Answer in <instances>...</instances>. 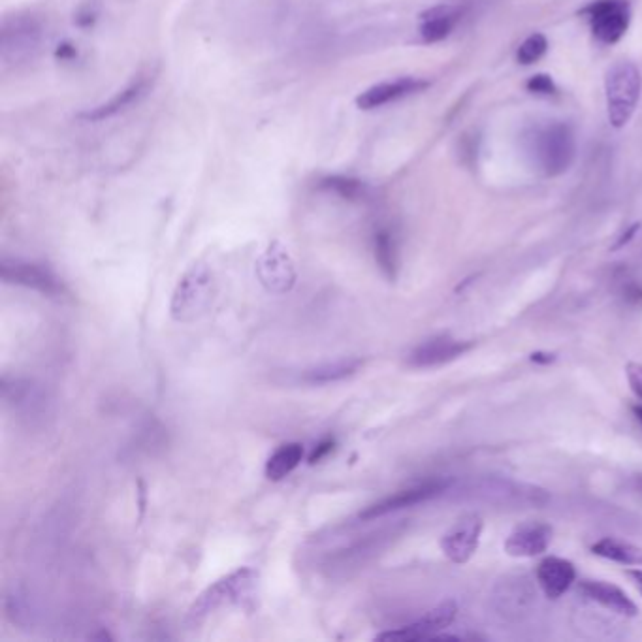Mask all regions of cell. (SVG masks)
<instances>
[{
    "label": "cell",
    "instance_id": "9a60e30c",
    "mask_svg": "<svg viewBox=\"0 0 642 642\" xmlns=\"http://www.w3.org/2000/svg\"><path fill=\"white\" fill-rule=\"evenodd\" d=\"M392 537L390 533H371L366 537H360L358 541H353L347 546H341L336 552H332L330 556H326L324 560V567L330 571V575H338V573H347L354 567H360L370 560L371 556H375L386 541Z\"/></svg>",
    "mask_w": 642,
    "mask_h": 642
},
{
    "label": "cell",
    "instance_id": "277c9868",
    "mask_svg": "<svg viewBox=\"0 0 642 642\" xmlns=\"http://www.w3.org/2000/svg\"><path fill=\"white\" fill-rule=\"evenodd\" d=\"M641 89V72L633 63H618L610 68L605 80V93L609 121L614 129H624L629 123L639 104Z\"/></svg>",
    "mask_w": 642,
    "mask_h": 642
},
{
    "label": "cell",
    "instance_id": "ac0fdd59",
    "mask_svg": "<svg viewBox=\"0 0 642 642\" xmlns=\"http://www.w3.org/2000/svg\"><path fill=\"white\" fill-rule=\"evenodd\" d=\"M578 594L586 601H592L595 605L624 618H635L639 614L637 605L629 599V595L622 588L605 580H580Z\"/></svg>",
    "mask_w": 642,
    "mask_h": 642
},
{
    "label": "cell",
    "instance_id": "5b68a950",
    "mask_svg": "<svg viewBox=\"0 0 642 642\" xmlns=\"http://www.w3.org/2000/svg\"><path fill=\"white\" fill-rule=\"evenodd\" d=\"M575 134L567 123L552 121L533 136L535 162L546 176H560L575 159Z\"/></svg>",
    "mask_w": 642,
    "mask_h": 642
},
{
    "label": "cell",
    "instance_id": "836d02e7",
    "mask_svg": "<svg viewBox=\"0 0 642 642\" xmlns=\"http://www.w3.org/2000/svg\"><path fill=\"white\" fill-rule=\"evenodd\" d=\"M637 228H639V225H633L629 230H627L626 234L620 238V241L614 245V249H620V247H624L626 245L627 241L631 240L633 238V234L637 232Z\"/></svg>",
    "mask_w": 642,
    "mask_h": 642
},
{
    "label": "cell",
    "instance_id": "7402d4cb",
    "mask_svg": "<svg viewBox=\"0 0 642 642\" xmlns=\"http://www.w3.org/2000/svg\"><path fill=\"white\" fill-rule=\"evenodd\" d=\"M149 85V80L140 76L136 80L129 83L125 89H121L119 93H115L108 102L100 104L97 108L89 110V112L81 113L80 119L83 121H89V123H100V121H106L110 119L113 115L127 110L129 106H132L136 100L140 97H144L145 89Z\"/></svg>",
    "mask_w": 642,
    "mask_h": 642
},
{
    "label": "cell",
    "instance_id": "52a82bcc",
    "mask_svg": "<svg viewBox=\"0 0 642 642\" xmlns=\"http://www.w3.org/2000/svg\"><path fill=\"white\" fill-rule=\"evenodd\" d=\"M452 488V481L449 479H430V481L418 482L415 486L403 488L400 492L383 498L370 507H366L362 513L358 514L360 522H371L377 518H383L386 514L398 513L403 509H411L422 505L426 501L445 496Z\"/></svg>",
    "mask_w": 642,
    "mask_h": 642
},
{
    "label": "cell",
    "instance_id": "9c48e42d",
    "mask_svg": "<svg viewBox=\"0 0 642 642\" xmlns=\"http://www.w3.org/2000/svg\"><path fill=\"white\" fill-rule=\"evenodd\" d=\"M258 281L272 294H287L296 285V266L287 247L279 241H272L266 251L258 257L255 266Z\"/></svg>",
    "mask_w": 642,
    "mask_h": 642
},
{
    "label": "cell",
    "instance_id": "484cf974",
    "mask_svg": "<svg viewBox=\"0 0 642 642\" xmlns=\"http://www.w3.org/2000/svg\"><path fill=\"white\" fill-rule=\"evenodd\" d=\"M321 189L322 191L336 194L343 200H349V202L362 200L366 196V185L362 181H358V179H353V177H324L321 181Z\"/></svg>",
    "mask_w": 642,
    "mask_h": 642
},
{
    "label": "cell",
    "instance_id": "7a4b0ae2",
    "mask_svg": "<svg viewBox=\"0 0 642 642\" xmlns=\"http://www.w3.org/2000/svg\"><path fill=\"white\" fill-rule=\"evenodd\" d=\"M217 294L215 273L206 264H194L177 281L170 302V315L177 322H194L204 317Z\"/></svg>",
    "mask_w": 642,
    "mask_h": 642
},
{
    "label": "cell",
    "instance_id": "ba28073f",
    "mask_svg": "<svg viewBox=\"0 0 642 642\" xmlns=\"http://www.w3.org/2000/svg\"><path fill=\"white\" fill-rule=\"evenodd\" d=\"M580 16L590 21L592 33L601 44L612 46L626 34L631 10L627 0H597L582 8Z\"/></svg>",
    "mask_w": 642,
    "mask_h": 642
},
{
    "label": "cell",
    "instance_id": "e575fe53",
    "mask_svg": "<svg viewBox=\"0 0 642 642\" xmlns=\"http://www.w3.org/2000/svg\"><path fill=\"white\" fill-rule=\"evenodd\" d=\"M633 415H635L637 420L642 424V405H633Z\"/></svg>",
    "mask_w": 642,
    "mask_h": 642
},
{
    "label": "cell",
    "instance_id": "83f0119b",
    "mask_svg": "<svg viewBox=\"0 0 642 642\" xmlns=\"http://www.w3.org/2000/svg\"><path fill=\"white\" fill-rule=\"evenodd\" d=\"M526 89L535 95H556L558 93L556 83L546 74H537V76L530 78L526 83Z\"/></svg>",
    "mask_w": 642,
    "mask_h": 642
},
{
    "label": "cell",
    "instance_id": "e0dca14e",
    "mask_svg": "<svg viewBox=\"0 0 642 642\" xmlns=\"http://www.w3.org/2000/svg\"><path fill=\"white\" fill-rule=\"evenodd\" d=\"M430 87V81L420 80V78H398L394 81H383L377 83L370 89H366L360 97L356 98V106L360 110H377L383 108L386 104H392L400 98L409 97L420 93Z\"/></svg>",
    "mask_w": 642,
    "mask_h": 642
},
{
    "label": "cell",
    "instance_id": "4fadbf2b",
    "mask_svg": "<svg viewBox=\"0 0 642 642\" xmlns=\"http://www.w3.org/2000/svg\"><path fill=\"white\" fill-rule=\"evenodd\" d=\"M484 522L475 513L462 516L443 537L441 550L452 563H467L479 550Z\"/></svg>",
    "mask_w": 642,
    "mask_h": 642
},
{
    "label": "cell",
    "instance_id": "7c38bea8",
    "mask_svg": "<svg viewBox=\"0 0 642 642\" xmlns=\"http://www.w3.org/2000/svg\"><path fill=\"white\" fill-rule=\"evenodd\" d=\"M42 38V27L34 17L8 19L2 29V59L6 65L33 55Z\"/></svg>",
    "mask_w": 642,
    "mask_h": 642
},
{
    "label": "cell",
    "instance_id": "f1b7e54d",
    "mask_svg": "<svg viewBox=\"0 0 642 642\" xmlns=\"http://www.w3.org/2000/svg\"><path fill=\"white\" fill-rule=\"evenodd\" d=\"M627 381L635 396L642 400V364L639 362H629L626 366Z\"/></svg>",
    "mask_w": 642,
    "mask_h": 642
},
{
    "label": "cell",
    "instance_id": "d6986e66",
    "mask_svg": "<svg viewBox=\"0 0 642 642\" xmlns=\"http://www.w3.org/2000/svg\"><path fill=\"white\" fill-rule=\"evenodd\" d=\"M537 584L548 599H560L577 580V569L569 560L548 556L537 565Z\"/></svg>",
    "mask_w": 642,
    "mask_h": 642
},
{
    "label": "cell",
    "instance_id": "d4e9b609",
    "mask_svg": "<svg viewBox=\"0 0 642 642\" xmlns=\"http://www.w3.org/2000/svg\"><path fill=\"white\" fill-rule=\"evenodd\" d=\"M592 552L599 558L620 565H642V546L627 543L616 537H603L592 545Z\"/></svg>",
    "mask_w": 642,
    "mask_h": 642
},
{
    "label": "cell",
    "instance_id": "1f68e13d",
    "mask_svg": "<svg viewBox=\"0 0 642 642\" xmlns=\"http://www.w3.org/2000/svg\"><path fill=\"white\" fill-rule=\"evenodd\" d=\"M626 490L633 496V498L639 499L642 501V471L639 473H633L629 475L626 479Z\"/></svg>",
    "mask_w": 642,
    "mask_h": 642
},
{
    "label": "cell",
    "instance_id": "44dd1931",
    "mask_svg": "<svg viewBox=\"0 0 642 642\" xmlns=\"http://www.w3.org/2000/svg\"><path fill=\"white\" fill-rule=\"evenodd\" d=\"M462 17V8L441 4L420 16V38L426 44L445 40Z\"/></svg>",
    "mask_w": 642,
    "mask_h": 642
},
{
    "label": "cell",
    "instance_id": "4316f807",
    "mask_svg": "<svg viewBox=\"0 0 642 642\" xmlns=\"http://www.w3.org/2000/svg\"><path fill=\"white\" fill-rule=\"evenodd\" d=\"M546 49H548V40H546L545 34H531L522 42V46L518 48L516 59L522 65H533L545 55Z\"/></svg>",
    "mask_w": 642,
    "mask_h": 642
},
{
    "label": "cell",
    "instance_id": "d6a6232c",
    "mask_svg": "<svg viewBox=\"0 0 642 642\" xmlns=\"http://www.w3.org/2000/svg\"><path fill=\"white\" fill-rule=\"evenodd\" d=\"M626 575L633 580V584L637 586V590L642 595V569H629V571H626Z\"/></svg>",
    "mask_w": 642,
    "mask_h": 642
},
{
    "label": "cell",
    "instance_id": "cb8c5ba5",
    "mask_svg": "<svg viewBox=\"0 0 642 642\" xmlns=\"http://www.w3.org/2000/svg\"><path fill=\"white\" fill-rule=\"evenodd\" d=\"M302 460H304V445L302 443H285L268 458L264 473L270 481H283L296 467L302 464Z\"/></svg>",
    "mask_w": 642,
    "mask_h": 642
},
{
    "label": "cell",
    "instance_id": "30bf717a",
    "mask_svg": "<svg viewBox=\"0 0 642 642\" xmlns=\"http://www.w3.org/2000/svg\"><path fill=\"white\" fill-rule=\"evenodd\" d=\"M0 277H2L4 283L36 290V292L46 294V296H61V294H65L63 281L42 264L2 258V262H0Z\"/></svg>",
    "mask_w": 642,
    "mask_h": 642
},
{
    "label": "cell",
    "instance_id": "603a6c76",
    "mask_svg": "<svg viewBox=\"0 0 642 642\" xmlns=\"http://www.w3.org/2000/svg\"><path fill=\"white\" fill-rule=\"evenodd\" d=\"M373 255L379 270L383 272L388 281H396L400 270V251L398 241L390 228H379L373 234Z\"/></svg>",
    "mask_w": 642,
    "mask_h": 642
},
{
    "label": "cell",
    "instance_id": "4dcf8cb0",
    "mask_svg": "<svg viewBox=\"0 0 642 642\" xmlns=\"http://www.w3.org/2000/svg\"><path fill=\"white\" fill-rule=\"evenodd\" d=\"M334 449H336V441H334V439H324V441H321V443L315 447V450L309 454V464H311V466L319 464V462H322Z\"/></svg>",
    "mask_w": 642,
    "mask_h": 642
},
{
    "label": "cell",
    "instance_id": "6da1fadb",
    "mask_svg": "<svg viewBox=\"0 0 642 642\" xmlns=\"http://www.w3.org/2000/svg\"><path fill=\"white\" fill-rule=\"evenodd\" d=\"M450 492L460 501L482 503L499 509L541 507L548 501V494L539 486L513 481L507 477H482Z\"/></svg>",
    "mask_w": 642,
    "mask_h": 642
},
{
    "label": "cell",
    "instance_id": "8fae6325",
    "mask_svg": "<svg viewBox=\"0 0 642 642\" xmlns=\"http://www.w3.org/2000/svg\"><path fill=\"white\" fill-rule=\"evenodd\" d=\"M458 614V605L456 601L447 599L439 603L437 607L426 612L417 622L407 624V626L396 627L385 633H379L375 639L377 641H420V639H435L439 631L447 627L456 620Z\"/></svg>",
    "mask_w": 642,
    "mask_h": 642
},
{
    "label": "cell",
    "instance_id": "2e32d148",
    "mask_svg": "<svg viewBox=\"0 0 642 642\" xmlns=\"http://www.w3.org/2000/svg\"><path fill=\"white\" fill-rule=\"evenodd\" d=\"M552 543V528L545 522H524L505 539V552L513 558H535Z\"/></svg>",
    "mask_w": 642,
    "mask_h": 642
},
{
    "label": "cell",
    "instance_id": "f546056e",
    "mask_svg": "<svg viewBox=\"0 0 642 642\" xmlns=\"http://www.w3.org/2000/svg\"><path fill=\"white\" fill-rule=\"evenodd\" d=\"M622 296L627 304H642V283L635 281V279H627L626 283L622 285Z\"/></svg>",
    "mask_w": 642,
    "mask_h": 642
},
{
    "label": "cell",
    "instance_id": "3957f363",
    "mask_svg": "<svg viewBox=\"0 0 642 642\" xmlns=\"http://www.w3.org/2000/svg\"><path fill=\"white\" fill-rule=\"evenodd\" d=\"M257 580L258 573L251 567H241L238 571L219 578L196 597V601L189 609V620L196 624L217 610L243 605L251 595L255 594Z\"/></svg>",
    "mask_w": 642,
    "mask_h": 642
},
{
    "label": "cell",
    "instance_id": "5bb4252c",
    "mask_svg": "<svg viewBox=\"0 0 642 642\" xmlns=\"http://www.w3.org/2000/svg\"><path fill=\"white\" fill-rule=\"evenodd\" d=\"M471 349H473V341L450 338V336H435L420 343L417 349H413L407 356V364L417 370L437 368L464 356Z\"/></svg>",
    "mask_w": 642,
    "mask_h": 642
},
{
    "label": "cell",
    "instance_id": "8992f818",
    "mask_svg": "<svg viewBox=\"0 0 642 642\" xmlns=\"http://www.w3.org/2000/svg\"><path fill=\"white\" fill-rule=\"evenodd\" d=\"M492 610L509 622H520L530 616L537 603V590L530 577L509 575L501 578L490 595Z\"/></svg>",
    "mask_w": 642,
    "mask_h": 642
},
{
    "label": "cell",
    "instance_id": "ffe728a7",
    "mask_svg": "<svg viewBox=\"0 0 642 642\" xmlns=\"http://www.w3.org/2000/svg\"><path fill=\"white\" fill-rule=\"evenodd\" d=\"M362 366H364V360H360V358H349V360L313 366V368L300 371L296 377V383L307 386L334 385V383H341L345 379H351Z\"/></svg>",
    "mask_w": 642,
    "mask_h": 642
}]
</instances>
